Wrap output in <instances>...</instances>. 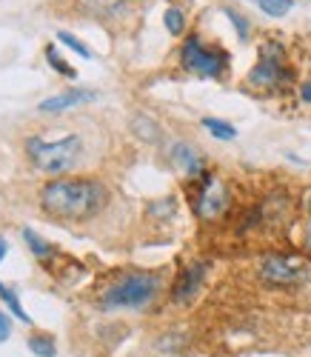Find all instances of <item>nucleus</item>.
<instances>
[{"label": "nucleus", "instance_id": "obj_1", "mask_svg": "<svg viewBox=\"0 0 311 357\" xmlns=\"http://www.w3.org/2000/svg\"><path fill=\"white\" fill-rule=\"evenodd\" d=\"M109 200V192L100 181L75 177V181H54L43 186L40 206L43 212L57 220H89L95 218Z\"/></svg>", "mask_w": 311, "mask_h": 357}, {"label": "nucleus", "instance_id": "obj_2", "mask_svg": "<svg viewBox=\"0 0 311 357\" xmlns=\"http://www.w3.org/2000/svg\"><path fill=\"white\" fill-rule=\"evenodd\" d=\"M160 291V278L151 272H126L112 286L103 289L100 306L103 309H146Z\"/></svg>", "mask_w": 311, "mask_h": 357}, {"label": "nucleus", "instance_id": "obj_3", "mask_svg": "<svg viewBox=\"0 0 311 357\" xmlns=\"http://www.w3.org/2000/svg\"><path fill=\"white\" fill-rule=\"evenodd\" d=\"M26 155L43 174H66L80 158V137L69 135L60 140L26 137Z\"/></svg>", "mask_w": 311, "mask_h": 357}, {"label": "nucleus", "instance_id": "obj_4", "mask_svg": "<svg viewBox=\"0 0 311 357\" xmlns=\"http://www.w3.org/2000/svg\"><path fill=\"white\" fill-rule=\"evenodd\" d=\"M294 83V72L286 61V49L277 40H266L260 46V61L248 72V86L260 89V92H271V89H283Z\"/></svg>", "mask_w": 311, "mask_h": 357}, {"label": "nucleus", "instance_id": "obj_5", "mask_svg": "<svg viewBox=\"0 0 311 357\" xmlns=\"http://www.w3.org/2000/svg\"><path fill=\"white\" fill-rule=\"evenodd\" d=\"M180 61L197 77H220L229 66V54L223 49H211L206 46L197 35H189L180 49Z\"/></svg>", "mask_w": 311, "mask_h": 357}, {"label": "nucleus", "instance_id": "obj_6", "mask_svg": "<svg viewBox=\"0 0 311 357\" xmlns=\"http://www.w3.org/2000/svg\"><path fill=\"white\" fill-rule=\"evenodd\" d=\"M260 280L271 289H294V286H303L308 283L311 278V269L308 263L297 260V257H289V255H271V257H263L260 260V269H257Z\"/></svg>", "mask_w": 311, "mask_h": 357}, {"label": "nucleus", "instance_id": "obj_7", "mask_svg": "<svg viewBox=\"0 0 311 357\" xmlns=\"http://www.w3.org/2000/svg\"><path fill=\"white\" fill-rule=\"evenodd\" d=\"M232 206V197H229V189L220 177H214L211 172H206L200 177V189H197V197H195V212L200 220H220Z\"/></svg>", "mask_w": 311, "mask_h": 357}, {"label": "nucleus", "instance_id": "obj_8", "mask_svg": "<svg viewBox=\"0 0 311 357\" xmlns=\"http://www.w3.org/2000/svg\"><path fill=\"white\" fill-rule=\"evenodd\" d=\"M206 269H208V266H206L203 260L183 266V272L177 275L174 289H172V297H174L177 303H189L192 297L200 291V286H203V280H206Z\"/></svg>", "mask_w": 311, "mask_h": 357}, {"label": "nucleus", "instance_id": "obj_9", "mask_svg": "<svg viewBox=\"0 0 311 357\" xmlns=\"http://www.w3.org/2000/svg\"><path fill=\"white\" fill-rule=\"evenodd\" d=\"M98 95L91 89H69V92H60V95H52L46 100H40V112L46 114H57V112H66V109H75V106H86L91 103Z\"/></svg>", "mask_w": 311, "mask_h": 357}, {"label": "nucleus", "instance_id": "obj_10", "mask_svg": "<svg viewBox=\"0 0 311 357\" xmlns=\"http://www.w3.org/2000/svg\"><path fill=\"white\" fill-rule=\"evenodd\" d=\"M169 158H172V163H174L185 177H192V181H195V177H203V174H206L203 158L195 152L189 143H174L172 152H169Z\"/></svg>", "mask_w": 311, "mask_h": 357}, {"label": "nucleus", "instance_id": "obj_11", "mask_svg": "<svg viewBox=\"0 0 311 357\" xmlns=\"http://www.w3.org/2000/svg\"><path fill=\"white\" fill-rule=\"evenodd\" d=\"M126 0H80V6L89 12V15H98V17H109L114 15Z\"/></svg>", "mask_w": 311, "mask_h": 357}, {"label": "nucleus", "instance_id": "obj_12", "mask_svg": "<svg viewBox=\"0 0 311 357\" xmlns=\"http://www.w3.org/2000/svg\"><path fill=\"white\" fill-rule=\"evenodd\" d=\"M255 6L263 9V15L268 17H286L294 9V0H252Z\"/></svg>", "mask_w": 311, "mask_h": 357}, {"label": "nucleus", "instance_id": "obj_13", "mask_svg": "<svg viewBox=\"0 0 311 357\" xmlns=\"http://www.w3.org/2000/svg\"><path fill=\"white\" fill-rule=\"evenodd\" d=\"M23 241H26V246H29V249H32V255H35V257H40V260H46V257L54 252V249L43 241V237L35 231V229H23Z\"/></svg>", "mask_w": 311, "mask_h": 357}, {"label": "nucleus", "instance_id": "obj_14", "mask_svg": "<svg viewBox=\"0 0 311 357\" xmlns=\"http://www.w3.org/2000/svg\"><path fill=\"white\" fill-rule=\"evenodd\" d=\"M0 301H3L6 303V309L17 317V320H23V323H32V317H29L26 312H23V306H20V301H17V294L6 286V283H0Z\"/></svg>", "mask_w": 311, "mask_h": 357}, {"label": "nucleus", "instance_id": "obj_15", "mask_svg": "<svg viewBox=\"0 0 311 357\" xmlns=\"http://www.w3.org/2000/svg\"><path fill=\"white\" fill-rule=\"evenodd\" d=\"M203 126L217 137V140H234L237 137V129L226 121H217V117H203Z\"/></svg>", "mask_w": 311, "mask_h": 357}, {"label": "nucleus", "instance_id": "obj_16", "mask_svg": "<svg viewBox=\"0 0 311 357\" xmlns=\"http://www.w3.org/2000/svg\"><path fill=\"white\" fill-rule=\"evenodd\" d=\"M163 23H166V29H169V35H183V29H185V15L180 12V9H166V15H163Z\"/></svg>", "mask_w": 311, "mask_h": 357}, {"label": "nucleus", "instance_id": "obj_17", "mask_svg": "<svg viewBox=\"0 0 311 357\" xmlns=\"http://www.w3.org/2000/svg\"><path fill=\"white\" fill-rule=\"evenodd\" d=\"M46 61H49V66H52L54 72H60L63 77H69V80H75V77H77V72H75L69 63H63V57H60V54H57L52 46L46 49Z\"/></svg>", "mask_w": 311, "mask_h": 357}, {"label": "nucleus", "instance_id": "obj_18", "mask_svg": "<svg viewBox=\"0 0 311 357\" xmlns=\"http://www.w3.org/2000/svg\"><path fill=\"white\" fill-rule=\"evenodd\" d=\"M29 349H32L38 357H54V343L49 340V335H38L29 340Z\"/></svg>", "mask_w": 311, "mask_h": 357}, {"label": "nucleus", "instance_id": "obj_19", "mask_svg": "<svg viewBox=\"0 0 311 357\" xmlns=\"http://www.w3.org/2000/svg\"><path fill=\"white\" fill-rule=\"evenodd\" d=\"M57 40L63 43V46H69V49H72L75 54H80V57H91L89 46H86V43H80V40H77L72 32H57Z\"/></svg>", "mask_w": 311, "mask_h": 357}, {"label": "nucleus", "instance_id": "obj_20", "mask_svg": "<svg viewBox=\"0 0 311 357\" xmlns=\"http://www.w3.org/2000/svg\"><path fill=\"white\" fill-rule=\"evenodd\" d=\"M226 17H229L232 26L237 29V38H240V40H248V20H245L240 12H234V9H226Z\"/></svg>", "mask_w": 311, "mask_h": 357}, {"label": "nucleus", "instance_id": "obj_21", "mask_svg": "<svg viewBox=\"0 0 311 357\" xmlns=\"http://www.w3.org/2000/svg\"><path fill=\"white\" fill-rule=\"evenodd\" d=\"M149 215H163V218H172L174 215V197H163L158 203L149 206Z\"/></svg>", "mask_w": 311, "mask_h": 357}, {"label": "nucleus", "instance_id": "obj_22", "mask_svg": "<svg viewBox=\"0 0 311 357\" xmlns=\"http://www.w3.org/2000/svg\"><path fill=\"white\" fill-rule=\"evenodd\" d=\"M135 126H137V135H140V137H146V140H158V126H154L151 121H146V117H137Z\"/></svg>", "mask_w": 311, "mask_h": 357}, {"label": "nucleus", "instance_id": "obj_23", "mask_svg": "<svg viewBox=\"0 0 311 357\" xmlns=\"http://www.w3.org/2000/svg\"><path fill=\"white\" fill-rule=\"evenodd\" d=\"M9 335H12V323H9V317L3 312H0V343L9 340Z\"/></svg>", "mask_w": 311, "mask_h": 357}, {"label": "nucleus", "instance_id": "obj_24", "mask_svg": "<svg viewBox=\"0 0 311 357\" xmlns=\"http://www.w3.org/2000/svg\"><path fill=\"white\" fill-rule=\"evenodd\" d=\"M300 103H305V106H311V80H305V83H300Z\"/></svg>", "mask_w": 311, "mask_h": 357}, {"label": "nucleus", "instance_id": "obj_25", "mask_svg": "<svg viewBox=\"0 0 311 357\" xmlns=\"http://www.w3.org/2000/svg\"><path fill=\"white\" fill-rule=\"evenodd\" d=\"M305 243L311 246V200H308V226H305Z\"/></svg>", "mask_w": 311, "mask_h": 357}, {"label": "nucleus", "instance_id": "obj_26", "mask_svg": "<svg viewBox=\"0 0 311 357\" xmlns=\"http://www.w3.org/2000/svg\"><path fill=\"white\" fill-rule=\"evenodd\" d=\"M6 252H9V243L3 241V237H0V260H3V257H6Z\"/></svg>", "mask_w": 311, "mask_h": 357}]
</instances>
